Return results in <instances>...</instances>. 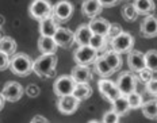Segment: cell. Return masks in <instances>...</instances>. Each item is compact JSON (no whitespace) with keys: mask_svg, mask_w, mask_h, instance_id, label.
<instances>
[{"mask_svg":"<svg viewBox=\"0 0 157 123\" xmlns=\"http://www.w3.org/2000/svg\"><path fill=\"white\" fill-rule=\"evenodd\" d=\"M16 50V42L12 39L11 37H3L0 39V51L8 54V56H12Z\"/></svg>","mask_w":157,"mask_h":123,"instance_id":"obj_27","label":"cell"},{"mask_svg":"<svg viewBox=\"0 0 157 123\" xmlns=\"http://www.w3.org/2000/svg\"><path fill=\"white\" fill-rule=\"evenodd\" d=\"M57 27L58 26L56 23L53 15L39 20V33H41V35H45V37H53Z\"/></svg>","mask_w":157,"mask_h":123,"instance_id":"obj_17","label":"cell"},{"mask_svg":"<svg viewBox=\"0 0 157 123\" xmlns=\"http://www.w3.org/2000/svg\"><path fill=\"white\" fill-rule=\"evenodd\" d=\"M57 57L56 54H42L35 61H33V72L44 79L54 76V69L57 66Z\"/></svg>","mask_w":157,"mask_h":123,"instance_id":"obj_1","label":"cell"},{"mask_svg":"<svg viewBox=\"0 0 157 123\" xmlns=\"http://www.w3.org/2000/svg\"><path fill=\"white\" fill-rule=\"evenodd\" d=\"M38 49L42 54H56V51H57V43L53 39V37L41 35V38L38 41Z\"/></svg>","mask_w":157,"mask_h":123,"instance_id":"obj_20","label":"cell"},{"mask_svg":"<svg viewBox=\"0 0 157 123\" xmlns=\"http://www.w3.org/2000/svg\"><path fill=\"white\" fill-rule=\"evenodd\" d=\"M58 102H57V107L60 110L61 114L64 115H71L73 114L75 111L78 108V104H80V100H77L73 95H63L58 96Z\"/></svg>","mask_w":157,"mask_h":123,"instance_id":"obj_9","label":"cell"},{"mask_svg":"<svg viewBox=\"0 0 157 123\" xmlns=\"http://www.w3.org/2000/svg\"><path fill=\"white\" fill-rule=\"evenodd\" d=\"M103 6L99 0H84L81 4V12L87 18H95L102 12Z\"/></svg>","mask_w":157,"mask_h":123,"instance_id":"obj_15","label":"cell"},{"mask_svg":"<svg viewBox=\"0 0 157 123\" xmlns=\"http://www.w3.org/2000/svg\"><path fill=\"white\" fill-rule=\"evenodd\" d=\"M72 79L76 83H90L92 79V72L88 65H77L72 69Z\"/></svg>","mask_w":157,"mask_h":123,"instance_id":"obj_16","label":"cell"},{"mask_svg":"<svg viewBox=\"0 0 157 123\" xmlns=\"http://www.w3.org/2000/svg\"><path fill=\"white\" fill-rule=\"evenodd\" d=\"M4 23H6L4 17H3V15H0V27H3V26H4Z\"/></svg>","mask_w":157,"mask_h":123,"instance_id":"obj_41","label":"cell"},{"mask_svg":"<svg viewBox=\"0 0 157 123\" xmlns=\"http://www.w3.org/2000/svg\"><path fill=\"white\" fill-rule=\"evenodd\" d=\"M29 12L34 19H45L50 15H53V7L50 6V3L48 0H34L30 4Z\"/></svg>","mask_w":157,"mask_h":123,"instance_id":"obj_4","label":"cell"},{"mask_svg":"<svg viewBox=\"0 0 157 123\" xmlns=\"http://www.w3.org/2000/svg\"><path fill=\"white\" fill-rule=\"evenodd\" d=\"M3 107H4V98H3V95L0 93V111L3 110Z\"/></svg>","mask_w":157,"mask_h":123,"instance_id":"obj_40","label":"cell"},{"mask_svg":"<svg viewBox=\"0 0 157 123\" xmlns=\"http://www.w3.org/2000/svg\"><path fill=\"white\" fill-rule=\"evenodd\" d=\"M75 85H76V81L72 79V76H61L54 81L53 89L57 96L71 95L75 89Z\"/></svg>","mask_w":157,"mask_h":123,"instance_id":"obj_8","label":"cell"},{"mask_svg":"<svg viewBox=\"0 0 157 123\" xmlns=\"http://www.w3.org/2000/svg\"><path fill=\"white\" fill-rule=\"evenodd\" d=\"M138 74H140V80L144 81V83H148L150 79H153V72L146 66L142 68V69L138 72Z\"/></svg>","mask_w":157,"mask_h":123,"instance_id":"obj_34","label":"cell"},{"mask_svg":"<svg viewBox=\"0 0 157 123\" xmlns=\"http://www.w3.org/2000/svg\"><path fill=\"white\" fill-rule=\"evenodd\" d=\"M92 35L94 33L90 28V26L81 24V26H78V28L76 30V33H75V42H77L78 46H81V45H90Z\"/></svg>","mask_w":157,"mask_h":123,"instance_id":"obj_19","label":"cell"},{"mask_svg":"<svg viewBox=\"0 0 157 123\" xmlns=\"http://www.w3.org/2000/svg\"><path fill=\"white\" fill-rule=\"evenodd\" d=\"M95 62V72L99 74L100 77H109L114 73V70L111 69V66L107 64V61L104 60V57H96V60L94 61Z\"/></svg>","mask_w":157,"mask_h":123,"instance_id":"obj_23","label":"cell"},{"mask_svg":"<svg viewBox=\"0 0 157 123\" xmlns=\"http://www.w3.org/2000/svg\"><path fill=\"white\" fill-rule=\"evenodd\" d=\"M26 93H27L30 98H37L39 95V88L37 85H34V84H30V85L26 88Z\"/></svg>","mask_w":157,"mask_h":123,"instance_id":"obj_37","label":"cell"},{"mask_svg":"<svg viewBox=\"0 0 157 123\" xmlns=\"http://www.w3.org/2000/svg\"><path fill=\"white\" fill-rule=\"evenodd\" d=\"M127 65L132 72H140L142 68H145V56L140 50H130L127 54Z\"/></svg>","mask_w":157,"mask_h":123,"instance_id":"obj_13","label":"cell"},{"mask_svg":"<svg viewBox=\"0 0 157 123\" xmlns=\"http://www.w3.org/2000/svg\"><path fill=\"white\" fill-rule=\"evenodd\" d=\"M133 4L138 15H150L156 8L153 0H134Z\"/></svg>","mask_w":157,"mask_h":123,"instance_id":"obj_24","label":"cell"},{"mask_svg":"<svg viewBox=\"0 0 157 123\" xmlns=\"http://www.w3.org/2000/svg\"><path fill=\"white\" fill-rule=\"evenodd\" d=\"M103 122L104 123H117V122H119V115H118L114 110L107 111L103 116Z\"/></svg>","mask_w":157,"mask_h":123,"instance_id":"obj_33","label":"cell"},{"mask_svg":"<svg viewBox=\"0 0 157 123\" xmlns=\"http://www.w3.org/2000/svg\"><path fill=\"white\" fill-rule=\"evenodd\" d=\"M144 56H145L146 68H149L153 73L157 72V50H149Z\"/></svg>","mask_w":157,"mask_h":123,"instance_id":"obj_29","label":"cell"},{"mask_svg":"<svg viewBox=\"0 0 157 123\" xmlns=\"http://www.w3.org/2000/svg\"><path fill=\"white\" fill-rule=\"evenodd\" d=\"M99 2L103 7H113V6H117L121 0H99Z\"/></svg>","mask_w":157,"mask_h":123,"instance_id":"obj_38","label":"cell"},{"mask_svg":"<svg viewBox=\"0 0 157 123\" xmlns=\"http://www.w3.org/2000/svg\"><path fill=\"white\" fill-rule=\"evenodd\" d=\"M10 66V56L0 51V70H4Z\"/></svg>","mask_w":157,"mask_h":123,"instance_id":"obj_36","label":"cell"},{"mask_svg":"<svg viewBox=\"0 0 157 123\" xmlns=\"http://www.w3.org/2000/svg\"><path fill=\"white\" fill-rule=\"evenodd\" d=\"M156 102H157V100H156Z\"/></svg>","mask_w":157,"mask_h":123,"instance_id":"obj_44","label":"cell"},{"mask_svg":"<svg viewBox=\"0 0 157 123\" xmlns=\"http://www.w3.org/2000/svg\"><path fill=\"white\" fill-rule=\"evenodd\" d=\"M111 103H113V110L119 116L126 115L127 112L130 111V106H129V102H127L126 95H119L115 100H113Z\"/></svg>","mask_w":157,"mask_h":123,"instance_id":"obj_22","label":"cell"},{"mask_svg":"<svg viewBox=\"0 0 157 123\" xmlns=\"http://www.w3.org/2000/svg\"><path fill=\"white\" fill-rule=\"evenodd\" d=\"M23 92H25L23 87L19 83L8 81L3 87L2 95H3V98H4V100H8V102H18V100L23 96Z\"/></svg>","mask_w":157,"mask_h":123,"instance_id":"obj_10","label":"cell"},{"mask_svg":"<svg viewBox=\"0 0 157 123\" xmlns=\"http://www.w3.org/2000/svg\"><path fill=\"white\" fill-rule=\"evenodd\" d=\"M115 84L118 89H119L121 95H129L130 92L136 91L137 88V77L130 72H123L118 77Z\"/></svg>","mask_w":157,"mask_h":123,"instance_id":"obj_6","label":"cell"},{"mask_svg":"<svg viewBox=\"0 0 157 123\" xmlns=\"http://www.w3.org/2000/svg\"><path fill=\"white\" fill-rule=\"evenodd\" d=\"M142 114L148 119H157V102L156 100H148L146 103L141 104Z\"/></svg>","mask_w":157,"mask_h":123,"instance_id":"obj_26","label":"cell"},{"mask_svg":"<svg viewBox=\"0 0 157 123\" xmlns=\"http://www.w3.org/2000/svg\"><path fill=\"white\" fill-rule=\"evenodd\" d=\"M110 22L106 20L103 18H92V20L88 23L90 28L92 30L94 34H99V35H104L106 37L107 33H109V28H110Z\"/></svg>","mask_w":157,"mask_h":123,"instance_id":"obj_18","label":"cell"},{"mask_svg":"<svg viewBox=\"0 0 157 123\" xmlns=\"http://www.w3.org/2000/svg\"><path fill=\"white\" fill-rule=\"evenodd\" d=\"M90 45L94 49H96L98 51L102 50L103 47L106 46V37H104V35H99V34H94L90 41Z\"/></svg>","mask_w":157,"mask_h":123,"instance_id":"obj_31","label":"cell"},{"mask_svg":"<svg viewBox=\"0 0 157 123\" xmlns=\"http://www.w3.org/2000/svg\"><path fill=\"white\" fill-rule=\"evenodd\" d=\"M141 35L145 38L157 37V18L153 15H146V18L142 20L140 27Z\"/></svg>","mask_w":157,"mask_h":123,"instance_id":"obj_14","label":"cell"},{"mask_svg":"<svg viewBox=\"0 0 157 123\" xmlns=\"http://www.w3.org/2000/svg\"><path fill=\"white\" fill-rule=\"evenodd\" d=\"M122 17L126 22H134L137 18H138V12H137L136 7H134L133 3H129L125 4L122 7Z\"/></svg>","mask_w":157,"mask_h":123,"instance_id":"obj_28","label":"cell"},{"mask_svg":"<svg viewBox=\"0 0 157 123\" xmlns=\"http://www.w3.org/2000/svg\"><path fill=\"white\" fill-rule=\"evenodd\" d=\"M72 95L77 100H80V102L81 100H87L92 95V88H91V85L88 83H76Z\"/></svg>","mask_w":157,"mask_h":123,"instance_id":"obj_21","label":"cell"},{"mask_svg":"<svg viewBox=\"0 0 157 123\" xmlns=\"http://www.w3.org/2000/svg\"><path fill=\"white\" fill-rule=\"evenodd\" d=\"M98 89H99V92L102 93V96L104 99L110 100V102H113V100H115L118 96L121 95L119 89H118L117 84L113 81V80H109L107 77H103L102 80H99L98 81Z\"/></svg>","mask_w":157,"mask_h":123,"instance_id":"obj_7","label":"cell"},{"mask_svg":"<svg viewBox=\"0 0 157 123\" xmlns=\"http://www.w3.org/2000/svg\"><path fill=\"white\" fill-rule=\"evenodd\" d=\"M122 26L121 24H118V23H111L110 24V28H109V33H107L106 35V38L107 39H114V38L117 37V35H119L121 33H122Z\"/></svg>","mask_w":157,"mask_h":123,"instance_id":"obj_32","label":"cell"},{"mask_svg":"<svg viewBox=\"0 0 157 123\" xmlns=\"http://www.w3.org/2000/svg\"><path fill=\"white\" fill-rule=\"evenodd\" d=\"M73 14V6L68 0H60L53 7V15L60 20H68Z\"/></svg>","mask_w":157,"mask_h":123,"instance_id":"obj_12","label":"cell"},{"mask_svg":"<svg viewBox=\"0 0 157 123\" xmlns=\"http://www.w3.org/2000/svg\"><path fill=\"white\" fill-rule=\"evenodd\" d=\"M31 122H33V123H37V122H45V123H46L48 119L44 118V116H41V115H35L34 118L31 119Z\"/></svg>","mask_w":157,"mask_h":123,"instance_id":"obj_39","label":"cell"},{"mask_svg":"<svg viewBox=\"0 0 157 123\" xmlns=\"http://www.w3.org/2000/svg\"><path fill=\"white\" fill-rule=\"evenodd\" d=\"M10 68H11L12 73L16 74V76L26 77L33 72V61L27 54L19 53L15 54L10 60Z\"/></svg>","mask_w":157,"mask_h":123,"instance_id":"obj_2","label":"cell"},{"mask_svg":"<svg viewBox=\"0 0 157 123\" xmlns=\"http://www.w3.org/2000/svg\"><path fill=\"white\" fill-rule=\"evenodd\" d=\"M111 49L117 53H129L134 46V38L130 33H125L122 31L119 35H117L114 39L110 41Z\"/></svg>","mask_w":157,"mask_h":123,"instance_id":"obj_3","label":"cell"},{"mask_svg":"<svg viewBox=\"0 0 157 123\" xmlns=\"http://www.w3.org/2000/svg\"><path fill=\"white\" fill-rule=\"evenodd\" d=\"M98 57V50L94 49L91 45H81L75 51V61L78 65H90Z\"/></svg>","mask_w":157,"mask_h":123,"instance_id":"obj_5","label":"cell"},{"mask_svg":"<svg viewBox=\"0 0 157 123\" xmlns=\"http://www.w3.org/2000/svg\"><path fill=\"white\" fill-rule=\"evenodd\" d=\"M4 37V35H3V31H2V27H0V39H2V38Z\"/></svg>","mask_w":157,"mask_h":123,"instance_id":"obj_42","label":"cell"},{"mask_svg":"<svg viewBox=\"0 0 157 123\" xmlns=\"http://www.w3.org/2000/svg\"><path fill=\"white\" fill-rule=\"evenodd\" d=\"M53 39L56 41L57 46H61V47H71L75 42V33L71 31L69 28H65V27H57L56 33L53 35Z\"/></svg>","mask_w":157,"mask_h":123,"instance_id":"obj_11","label":"cell"},{"mask_svg":"<svg viewBox=\"0 0 157 123\" xmlns=\"http://www.w3.org/2000/svg\"><path fill=\"white\" fill-rule=\"evenodd\" d=\"M127 98V102H129V106H130V110H136V108H140L142 104V96L140 95L138 92L133 91L130 92L129 95H126Z\"/></svg>","mask_w":157,"mask_h":123,"instance_id":"obj_30","label":"cell"},{"mask_svg":"<svg viewBox=\"0 0 157 123\" xmlns=\"http://www.w3.org/2000/svg\"><path fill=\"white\" fill-rule=\"evenodd\" d=\"M104 60L107 61V64L111 66V69L114 70V72H117V70L121 69V66H122V58H121L119 53H117V51H114L113 49L106 51V53L103 54Z\"/></svg>","mask_w":157,"mask_h":123,"instance_id":"obj_25","label":"cell"},{"mask_svg":"<svg viewBox=\"0 0 157 123\" xmlns=\"http://www.w3.org/2000/svg\"><path fill=\"white\" fill-rule=\"evenodd\" d=\"M123 2H130V0H123Z\"/></svg>","mask_w":157,"mask_h":123,"instance_id":"obj_43","label":"cell"},{"mask_svg":"<svg viewBox=\"0 0 157 123\" xmlns=\"http://www.w3.org/2000/svg\"><path fill=\"white\" fill-rule=\"evenodd\" d=\"M146 84V91L150 93V95L156 96L157 98V79H150Z\"/></svg>","mask_w":157,"mask_h":123,"instance_id":"obj_35","label":"cell"}]
</instances>
